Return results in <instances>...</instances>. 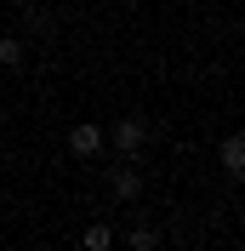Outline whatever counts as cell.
I'll use <instances>...</instances> for the list:
<instances>
[{
	"label": "cell",
	"instance_id": "cell-1",
	"mask_svg": "<svg viewBox=\"0 0 245 251\" xmlns=\"http://www.w3.org/2000/svg\"><path fill=\"white\" fill-rule=\"evenodd\" d=\"M108 143H114V149L131 160V154H143V143H148V126H143L137 114H120V120H114V131H108Z\"/></svg>",
	"mask_w": 245,
	"mask_h": 251
},
{
	"label": "cell",
	"instance_id": "cell-2",
	"mask_svg": "<svg viewBox=\"0 0 245 251\" xmlns=\"http://www.w3.org/2000/svg\"><path fill=\"white\" fill-rule=\"evenodd\" d=\"M69 149H74L80 160H92V154H103V126H92V120H80V126H69Z\"/></svg>",
	"mask_w": 245,
	"mask_h": 251
},
{
	"label": "cell",
	"instance_id": "cell-3",
	"mask_svg": "<svg viewBox=\"0 0 245 251\" xmlns=\"http://www.w3.org/2000/svg\"><path fill=\"white\" fill-rule=\"evenodd\" d=\"M108 183H114V200H137V194H143V172H137V166H114Z\"/></svg>",
	"mask_w": 245,
	"mask_h": 251
},
{
	"label": "cell",
	"instance_id": "cell-4",
	"mask_svg": "<svg viewBox=\"0 0 245 251\" xmlns=\"http://www.w3.org/2000/svg\"><path fill=\"white\" fill-rule=\"evenodd\" d=\"M80 251H114V228H108V223H86Z\"/></svg>",
	"mask_w": 245,
	"mask_h": 251
},
{
	"label": "cell",
	"instance_id": "cell-5",
	"mask_svg": "<svg viewBox=\"0 0 245 251\" xmlns=\"http://www.w3.org/2000/svg\"><path fill=\"white\" fill-rule=\"evenodd\" d=\"M222 166H228L234 177L245 172V137H222Z\"/></svg>",
	"mask_w": 245,
	"mask_h": 251
},
{
	"label": "cell",
	"instance_id": "cell-6",
	"mask_svg": "<svg viewBox=\"0 0 245 251\" xmlns=\"http://www.w3.org/2000/svg\"><path fill=\"white\" fill-rule=\"evenodd\" d=\"M23 57H29V51H23V40H17V34H6V40H0V69H23Z\"/></svg>",
	"mask_w": 245,
	"mask_h": 251
},
{
	"label": "cell",
	"instance_id": "cell-7",
	"mask_svg": "<svg viewBox=\"0 0 245 251\" xmlns=\"http://www.w3.org/2000/svg\"><path fill=\"white\" fill-rule=\"evenodd\" d=\"M125 246H131V251H160V234H154L148 223H137V228L125 234Z\"/></svg>",
	"mask_w": 245,
	"mask_h": 251
},
{
	"label": "cell",
	"instance_id": "cell-8",
	"mask_svg": "<svg viewBox=\"0 0 245 251\" xmlns=\"http://www.w3.org/2000/svg\"><path fill=\"white\" fill-rule=\"evenodd\" d=\"M199 251H222V246H199Z\"/></svg>",
	"mask_w": 245,
	"mask_h": 251
}]
</instances>
